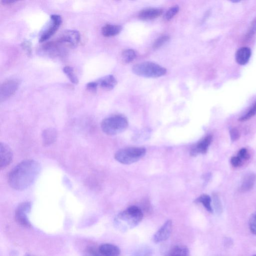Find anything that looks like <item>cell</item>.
<instances>
[{"mask_svg": "<svg viewBox=\"0 0 256 256\" xmlns=\"http://www.w3.org/2000/svg\"><path fill=\"white\" fill-rule=\"evenodd\" d=\"M41 170L40 164L32 159L21 162L14 167L8 176L10 187L23 191L31 186L38 177Z\"/></svg>", "mask_w": 256, "mask_h": 256, "instance_id": "cell-1", "label": "cell"}, {"mask_svg": "<svg viewBox=\"0 0 256 256\" xmlns=\"http://www.w3.org/2000/svg\"><path fill=\"white\" fill-rule=\"evenodd\" d=\"M143 218L141 209L135 206H131L121 212L115 219L116 227L122 232H126L138 226Z\"/></svg>", "mask_w": 256, "mask_h": 256, "instance_id": "cell-2", "label": "cell"}, {"mask_svg": "<svg viewBox=\"0 0 256 256\" xmlns=\"http://www.w3.org/2000/svg\"><path fill=\"white\" fill-rule=\"evenodd\" d=\"M129 126L127 118L122 115H115L105 119L101 123L102 130L108 135L120 134L127 129Z\"/></svg>", "mask_w": 256, "mask_h": 256, "instance_id": "cell-3", "label": "cell"}, {"mask_svg": "<svg viewBox=\"0 0 256 256\" xmlns=\"http://www.w3.org/2000/svg\"><path fill=\"white\" fill-rule=\"evenodd\" d=\"M132 71L137 76L151 78L162 77L167 73L165 68L151 62H144L136 64L133 67Z\"/></svg>", "mask_w": 256, "mask_h": 256, "instance_id": "cell-4", "label": "cell"}, {"mask_svg": "<svg viewBox=\"0 0 256 256\" xmlns=\"http://www.w3.org/2000/svg\"><path fill=\"white\" fill-rule=\"evenodd\" d=\"M146 153L144 148L128 147L118 150L115 154V159L121 164L129 165L139 161Z\"/></svg>", "mask_w": 256, "mask_h": 256, "instance_id": "cell-5", "label": "cell"}, {"mask_svg": "<svg viewBox=\"0 0 256 256\" xmlns=\"http://www.w3.org/2000/svg\"><path fill=\"white\" fill-rule=\"evenodd\" d=\"M31 210V203L26 202L21 204L15 212V220L20 225L26 227H31V225L28 215Z\"/></svg>", "mask_w": 256, "mask_h": 256, "instance_id": "cell-6", "label": "cell"}, {"mask_svg": "<svg viewBox=\"0 0 256 256\" xmlns=\"http://www.w3.org/2000/svg\"><path fill=\"white\" fill-rule=\"evenodd\" d=\"M20 82L16 79H10L5 81L0 89V100L2 102L14 95L18 90Z\"/></svg>", "mask_w": 256, "mask_h": 256, "instance_id": "cell-7", "label": "cell"}, {"mask_svg": "<svg viewBox=\"0 0 256 256\" xmlns=\"http://www.w3.org/2000/svg\"><path fill=\"white\" fill-rule=\"evenodd\" d=\"M62 23V19L60 15L53 14L50 16V22L48 27L41 35L39 42L46 41L50 39L58 30Z\"/></svg>", "mask_w": 256, "mask_h": 256, "instance_id": "cell-8", "label": "cell"}, {"mask_svg": "<svg viewBox=\"0 0 256 256\" xmlns=\"http://www.w3.org/2000/svg\"><path fill=\"white\" fill-rule=\"evenodd\" d=\"M79 32L74 30L64 31L57 41L62 44H67L71 47H76L80 41Z\"/></svg>", "mask_w": 256, "mask_h": 256, "instance_id": "cell-9", "label": "cell"}, {"mask_svg": "<svg viewBox=\"0 0 256 256\" xmlns=\"http://www.w3.org/2000/svg\"><path fill=\"white\" fill-rule=\"evenodd\" d=\"M173 223L171 220H168L154 235L153 238L154 242L160 243L167 240L172 233Z\"/></svg>", "mask_w": 256, "mask_h": 256, "instance_id": "cell-10", "label": "cell"}, {"mask_svg": "<svg viewBox=\"0 0 256 256\" xmlns=\"http://www.w3.org/2000/svg\"><path fill=\"white\" fill-rule=\"evenodd\" d=\"M13 154L10 147L5 143L0 144V168H7L13 161Z\"/></svg>", "mask_w": 256, "mask_h": 256, "instance_id": "cell-11", "label": "cell"}, {"mask_svg": "<svg viewBox=\"0 0 256 256\" xmlns=\"http://www.w3.org/2000/svg\"><path fill=\"white\" fill-rule=\"evenodd\" d=\"M213 140V137L208 135L192 148L191 155L196 156L200 154H206Z\"/></svg>", "mask_w": 256, "mask_h": 256, "instance_id": "cell-12", "label": "cell"}, {"mask_svg": "<svg viewBox=\"0 0 256 256\" xmlns=\"http://www.w3.org/2000/svg\"><path fill=\"white\" fill-rule=\"evenodd\" d=\"M163 13V10L157 8H149L142 10L139 14V17L142 20H152L160 17Z\"/></svg>", "mask_w": 256, "mask_h": 256, "instance_id": "cell-13", "label": "cell"}, {"mask_svg": "<svg viewBox=\"0 0 256 256\" xmlns=\"http://www.w3.org/2000/svg\"><path fill=\"white\" fill-rule=\"evenodd\" d=\"M57 136V131L54 128H47L42 134L43 143L44 146H49L56 141Z\"/></svg>", "mask_w": 256, "mask_h": 256, "instance_id": "cell-14", "label": "cell"}, {"mask_svg": "<svg viewBox=\"0 0 256 256\" xmlns=\"http://www.w3.org/2000/svg\"><path fill=\"white\" fill-rule=\"evenodd\" d=\"M98 85L106 90H111L116 86L117 80L113 75H108L101 78L97 81Z\"/></svg>", "mask_w": 256, "mask_h": 256, "instance_id": "cell-15", "label": "cell"}, {"mask_svg": "<svg viewBox=\"0 0 256 256\" xmlns=\"http://www.w3.org/2000/svg\"><path fill=\"white\" fill-rule=\"evenodd\" d=\"M99 250L104 256H119L121 252L119 247L111 244H103Z\"/></svg>", "mask_w": 256, "mask_h": 256, "instance_id": "cell-16", "label": "cell"}, {"mask_svg": "<svg viewBox=\"0 0 256 256\" xmlns=\"http://www.w3.org/2000/svg\"><path fill=\"white\" fill-rule=\"evenodd\" d=\"M251 49L247 47L240 48L236 54V60L237 62L241 65H244L249 61L251 56Z\"/></svg>", "mask_w": 256, "mask_h": 256, "instance_id": "cell-17", "label": "cell"}, {"mask_svg": "<svg viewBox=\"0 0 256 256\" xmlns=\"http://www.w3.org/2000/svg\"><path fill=\"white\" fill-rule=\"evenodd\" d=\"M256 181V176L254 173H249L246 175L242 181L240 191L242 193H246L252 190Z\"/></svg>", "mask_w": 256, "mask_h": 256, "instance_id": "cell-18", "label": "cell"}, {"mask_svg": "<svg viewBox=\"0 0 256 256\" xmlns=\"http://www.w3.org/2000/svg\"><path fill=\"white\" fill-rule=\"evenodd\" d=\"M122 30V27L120 25L107 24L102 28V35L106 37L115 36L119 34Z\"/></svg>", "mask_w": 256, "mask_h": 256, "instance_id": "cell-19", "label": "cell"}, {"mask_svg": "<svg viewBox=\"0 0 256 256\" xmlns=\"http://www.w3.org/2000/svg\"><path fill=\"white\" fill-rule=\"evenodd\" d=\"M167 256H190V252L186 246L178 245L171 249Z\"/></svg>", "mask_w": 256, "mask_h": 256, "instance_id": "cell-20", "label": "cell"}, {"mask_svg": "<svg viewBox=\"0 0 256 256\" xmlns=\"http://www.w3.org/2000/svg\"><path fill=\"white\" fill-rule=\"evenodd\" d=\"M152 131L149 128H146L134 135L133 139L136 142H143L150 138Z\"/></svg>", "mask_w": 256, "mask_h": 256, "instance_id": "cell-21", "label": "cell"}, {"mask_svg": "<svg viewBox=\"0 0 256 256\" xmlns=\"http://www.w3.org/2000/svg\"><path fill=\"white\" fill-rule=\"evenodd\" d=\"M196 202L201 203L209 213L213 212L211 205L212 200L209 195L206 194L201 195L197 199Z\"/></svg>", "mask_w": 256, "mask_h": 256, "instance_id": "cell-22", "label": "cell"}, {"mask_svg": "<svg viewBox=\"0 0 256 256\" xmlns=\"http://www.w3.org/2000/svg\"><path fill=\"white\" fill-rule=\"evenodd\" d=\"M136 52L132 49L125 50L122 55V60L126 63H130L133 61L136 58Z\"/></svg>", "mask_w": 256, "mask_h": 256, "instance_id": "cell-23", "label": "cell"}, {"mask_svg": "<svg viewBox=\"0 0 256 256\" xmlns=\"http://www.w3.org/2000/svg\"><path fill=\"white\" fill-rule=\"evenodd\" d=\"M63 72L68 77L70 81L74 84H77L79 83V80L74 73L73 68L70 66L64 67Z\"/></svg>", "mask_w": 256, "mask_h": 256, "instance_id": "cell-24", "label": "cell"}, {"mask_svg": "<svg viewBox=\"0 0 256 256\" xmlns=\"http://www.w3.org/2000/svg\"><path fill=\"white\" fill-rule=\"evenodd\" d=\"M153 251L150 247H142L135 251L131 256H152Z\"/></svg>", "mask_w": 256, "mask_h": 256, "instance_id": "cell-25", "label": "cell"}, {"mask_svg": "<svg viewBox=\"0 0 256 256\" xmlns=\"http://www.w3.org/2000/svg\"><path fill=\"white\" fill-rule=\"evenodd\" d=\"M256 115V102L252 106L249 110L239 119L240 122L247 121Z\"/></svg>", "mask_w": 256, "mask_h": 256, "instance_id": "cell-26", "label": "cell"}, {"mask_svg": "<svg viewBox=\"0 0 256 256\" xmlns=\"http://www.w3.org/2000/svg\"><path fill=\"white\" fill-rule=\"evenodd\" d=\"M213 204L217 214L220 215L223 212V207L219 196L214 194L213 196Z\"/></svg>", "mask_w": 256, "mask_h": 256, "instance_id": "cell-27", "label": "cell"}, {"mask_svg": "<svg viewBox=\"0 0 256 256\" xmlns=\"http://www.w3.org/2000/svg\"><path fill=\"white\" fill-rule=\"evenodd\" d=\"M179 9L178 5L171 7L166 13L164 16L165 19L167 21L171 20L178 14Z\"/></svg>", "mask_w": 256, "mask_h": 256, "instance_id": "cell-28", "label": "cell"}, {"mask_svg": "<svg viewBox=\"0 0 256 256\" xmlns=\"http://www.w3.org/2000/svg\"><path fill=\"white\" fill-rule=\"evenodd\" d=\"M170 37L167 35H164L158 38L154 42L153 47L158 49L164 45L169 40Z\"/></svg>", "mask_w": 256, "mask_h": 256, "instance_id": "cell-29", "label": "cell"}, {"mask_svg": "<svg viewBox=\"0 0 256 256\" xmlns=\"http://www.w3.org/2000/svg\"><path fill=\"white\" fill-rule=\"evenodd\" d=\"M23 49L28 56H31L32 54V45L30 41L24 40L21 44Z\"/></svg>", "mask_w": 256, "mask_h": 256, "instance_id": "cell-30", "label": "cell"}, {"mask_svg": "<svg viewBox=\"0 0 256 256\" xmlns=\"http://www.w3.org/2000/svg\"><path fill=\"white\" fill-rule=\"evenodd\" d=\"M83 256H104L100 252L99 249H97L94 247H90L88 248L86 251L84 252Z\"/></svg>", "mask_w": 256, "mask_h": 256, "instance_id": "cell-31", "label": "cell"}, {"mask_svg": "<svg viewBox=\"0 0 256 256\" xmlns=\"http://www.w3.org/2000/svg\"><path fill=\"white\" fill-rule=\"evenodd\" d=\"M249 228L251 232L256 235V213H254L250 219Z\"/></svg>", "mask_w": 256, "mask_h": 256, "instance_id": "cell-32", "label": "cell"}, {"mask_svg": "<svg viewBox=\"0 0 256 256\" xmlns=\"http://www.w3.org/2000/svg\"><path fill=\"white\" fill-rule=\"evenodd\" d=\"M243 161L248 160L250 158V154L246 148H242L239 150L238 156Z\"/></svg>", "mask_w": 256, "mask_h": 256, "instance_id": "cell-33", "label": "cell"}, {"mask_svg": "<svg viewBox=\"0 0 256 256\" xmlns=\"http://www.w3.org/2000/svg\"><path fill=\"white\" fill-rule=\"evenodd\" d=\"M230 135L232 142L237 141L240 137V133L236 128H232V129L230 130Z\"/></svg>", "mask_w": 256, "mask_h": 256, "instance_id": "cell-34", "label": "cell"}, {"mask_svg": "<svg viewBox=\"0 0 256 256\" xmlns=\"http://www.w3.org/2000/svg\"><path fill=\"white\" fill-rule=\"evenodd\" d=\"M231 163L233 167L238 168L243 165V161L238 156H235L232 157Z\"/></svg>", "mask_w": 256, "mask_h": 256, "instance_id": "cell-35", "label": "cell"}, {"mask_svg": "<svg viewBox=\"0 0 256 256\" xmlns=\"http://www.w3.org/2000/svg\"><path fill=\"white\" fill-rule=\"evenodd\" d=\"M98 86L99 85L97 82H91L87 84L86 87L91 91L96 92Z\"/></svg>", "mask_w": 256, "mask_h": 256, "instance_id": "cell-36", "label": "cell"}, {"mask_svg": "<svg viewBox=\"0 0 256 256\" xmlns=\"http://www.w3.org/2000/svg\"><path fill=\"white\" fill-rule=\"evenodd\" d=\"M256 31V19L253 21L247 37H249L253 36L255 33Z\"/></svg>", "mask_w": 256, "mask_h": 256, "instance_id": "cell-37", "label": "cell"}, {"mask_svg": "<svg viewBox=\"0 0 256 256\" xmlns=\"http://www.w3.org/2000/svg\"><path fill=\"white\" fill-rule=\"evenodd\" d=\"M1 2L5 4H11L15 2H16V1H14V0H2Z\"/></svg>", "mask_w": 256, "mask_h": 256, "instance_id": "cell-38", "label": "cell"}, {"mask_svg": "<svg viewBox=\"0 0 256 256\" xmlns=\"http://www.w3.org/2000/svg\"><path fill=\"white\" fill-rule=\"evenodd\" d=\"M25 256H33V255H31L28 254V255H26Z\"/></svg>", "mask_w": 256, "mask_h": 256, "instance_id": "cell-39", "label": "cell"}, {"mask_svg": "<svg viewBox=\"0 0 256 256\" xmlns=\"http://www.w3.org/2000/svg\"><path fill=\"white\" fill-rule=\"evenodd\" d=\"M256 256V255H254V256Z\"/></svg>", "mask_w": 256, "mask_h": 256, "instance_id": "cell-40", "label": "cell"}]
</instances>
